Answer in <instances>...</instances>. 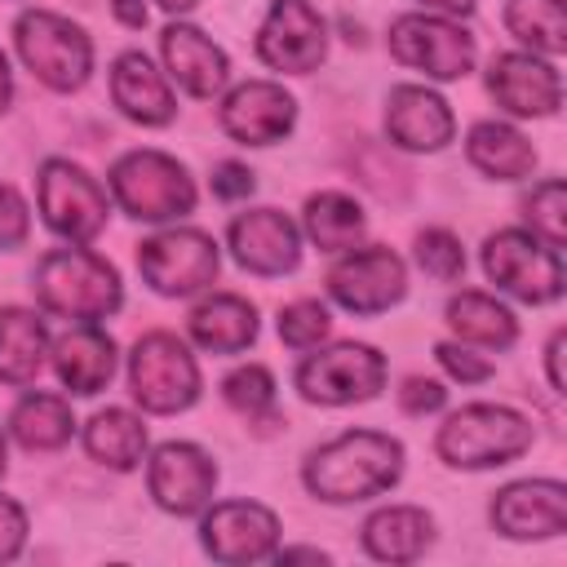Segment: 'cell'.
I'll list each match as a JSON object with an SVG mask.
<instances>
[{
    "label": "cell",
    "instance_id": "1",
    "mask_svg": "<svg viewBox=\"0 0 567 567\" xmlns=\"http://www.w3.org/2000/svg\"><path fill=\"white\" fill-rule=\"evenodd\" d=\"M399 474H403V443L381 430H346L332 443L315 447L301 470L306 487L332 505L381 496L399 483Z\"/></svg>",
    "mask_w": 567,
    "mask_h": 567
},
{
    "label": "cell",
    "instance_id": "2",
    "mask_svg": "<svg viewBox=\"0 0 567 567\" xmlns=\"http://www.w3.org/2000/svg\"><path fill=\"white\" fill-rule=\"evenodd\" d=\"M35 297L62 319L93 323L120 310V275L106 257L89 248H58L44 252L35 266Z\"/></svg>",
    "mask_w": 567,
    "mask_h": 567
},
{
    "label": "cell",
    "instance_id": "3",
    "mask_svg": "<svg viewBox=\"0 0 567 567\" xmlns=\"http://www.w3.org/2000/svg\"><path fill=\"white\" fill-rule=\"evenodd\" d=\"M434 447L456 470H492L532 447V421L501 403H470L443 421Z\"/></svg>",
    "mask_w": 567,
    "mask_h": 567
},
{
    "label": "cell",
    "instance_id": "4",
    "mask_svg": "<svg viewBox=\"0 0 567 567\" xmlns=\"http://www.w3.org/2000/svg\"><path fill=\"white\" fill-rule=\"evenodd\" d=\"M111 190L120 208L137 221H168L195 208L190 173L164 151H128L111 168Z\"/></svg>",
    "mask_w": 567,
    "mask_h": 567
},
{
    "label": "cell",
    "instance_id": "5",
    "mask_svg": "<svg viewBox=\"0 0 567 567\" xmlns=\"http://www.w3.org/2000/svg\"><path fill=\"white\" fill-rule=\"evenodd\" d=\"M13 40H18V53L31 66V75L40 84L58 89V93L80 89L89 80V71H93L89 35L71 18H58L49 9H27L13 22Z\"/></svg>",
    "mask_w": 567,
    "mask_h": 567
},
{
    "label": "cell",
    "instance_id": "6",
    "mask_svg": "<svg viewBox=\"0 0 567 567\" xmlns=\"http://www.w3.org/2000/svg\"><path fill=\"white\" fill-rule=\"evenodd\" d=\"M483 270L496 288L527 306H549L563 297V261L558 248L540 244L527 230H496L483 244Z\"/></svg>",
    "mask_w": 567,
    "mask_h": 567
},
{
    "label": "cell",
    "instance_id": "7",
    "mask_svg": "<svg viewBox=\"0 0 567 567\" xmlns=\"http://www.w3.org/2000/svg\"><path fill=\"white\" fill-rule=\"evenodd\" d=\"M128 385L146 412H182L199 399L195 354L173 332H151L128 354Z\"/></svg>",
    "mask_w": 567,
    "mask_h": 567
},
{
    "label": "cell",
    "instance_id": "8",
    "mask_svg": "<svg viewBox=\"0 0 567 567\" xmlns=\"http://www.w3.org/2000/svg\"><path fill=\"white\" fill-rule=\"evenodd\" d=\"M217 244L204 230H164L137 244L142 279L164 297H190L217 279Z\"/></svg>",
    "mask_w": 567,
    "mask_h": 567
},
{
    "label": "cell",
    "instance_id": "9",
    "mask_svg": "<svg viewBox=\"0 0 567 567\" xmlns=\"http://www.w3.org/2000/svg\"><path fill=\"white\" fill-rule=\"evenodd\" d=\"M40 213H44L53 235H62L71 244H89L106 226L111 204H106V190L97 186V177H89L80 164L44 159V168H40Z\"/></svg>",
    "mask_w": 567,
    "mask_h": 567
},
{
    "label": "cell",
    "instance_id": "10",
    "mask_svg": "<svg viewBox=\"0 0 567 567\" xmlns=\"http://www.w3.org/2000/svg\"><path fill=\"white\" fill-rule=\"evenodd\" d=\"M385 385V359L363 341H341L332 350L310 354L297 368V390L310 403H363Z\"/></svg>",
    "mask_w": 567,
    "mask_h": 567
},
{
    "label": "cell",
    "instance_id": "11",
    "mask_svg": "<svg viewBox=\"0 0 567 567\" xmlns=\"http://www.w3.org/2000/svg\"><path fill=\"white\" fill-rule=\"evenodd\" d=\"M390 53L434 80H461L474 66V35L434 13H403L390 22Z\"/></svg>",
    "mask_w": 567,
    "mask_h": 567
},
{
    "label": "cell",
    "instance_id": "12",
    "mask_svg": "<svg viewBox=\"0 0 567 567\" xmlns=\"http://www.w3.org/2000/svg\"><path fill=\"white\" fill-rule=\"evenodd\" d=\"M328 292L350 315H381L408 292V270L390 248H359L328 270Z\"/></svg>",
    "mask_w": 567,
    "mask_h": 567
},
{
    "label": "cell",
    "instance_id": "13",
    "mask_svg": "<svg viewBox=\"0 0 567 567\" xmlns=\"http://www.w3.org/2000/svg\"><path fill=\"white\" fill-rule=\"evenodd\" d=\"M328 53V27L306 0H275L261 31H257V58L275 71L306 75Z\"/></svg>",
    "mask_w": 567,
    "mask_h": 567
},
{
    "label": "cell",
    "instance_id": "14",
    "mask_svg": "<svg viewBox=\"0 0 567 567\" xmlns=\"http://www.w3.org/2000/svg\"><path fill=\"white\" fill-rule=\"evenodd\" d=\"M146 487L155 496L159 509L186 518V514H199L208 501H213V487H217V465L204 447L195 443H164L155 447L151 456V470H146Z\"/></svg>",
    "mask_w": 567,
    "mask_h": 567
},
{
    "label": "cell",
    "instance_id": "15",
    "mask_svg": "<svg viewBox=\"0 0 567 567\" xmlns=\"http://www.w3.org/2000/svg\"><path fill=\"white\" fill-rule=\"evenodd\" d=\"M199 540L217 563H257L275 554L279 518L257 501H221L204 514Z\"/></svg>",
    "mask_w": 567,
    "mask_h": 567
},
{
    "label": "cell",
    "instance_id": "16",
    "mask_svg": "<svg viewBox=\"0 0 567 567\" xmlns=\"http://www.w3.org/2000/svg\"><path fill=\"white\" fill-rule=\"evenodd\" d=\"M492 523L509 540H545L567 527V487L554 478H523L496 492Z\"/></svg>",
    "mask_w": 567,
    "mask_h": 567
},
{
    "label": "cell",
    "instance_id": "17",
    "mask_svg": "<svg viewBox=\"0 0 567 567\" xmlns=\"http://www.w3.org/2000/svg\"><path fill=\"white\" fill-rule=\"evenodd\" d=\"M292 124H297V102L270 80H248V84L230 89L221 102V128L244 146L284 142L292 133Z\"/></svg>",
    "mask_w": 567,
    "mask_h": 567
},
{
    "label": "cell",
    "instance_id": "18",
    "mask_svg": "<svg viewBox=\"0 0 567 567\" xmlns=\"http://www.w3.org/2000/svg\"><path fill=\"white\" fill-rule=\"evenodd\" d=\"M230 248L235 261L252 275H288L301 261L297 226L279 208H248L230 221Z\"/></svg>",
    "mask_w": 567,
    "mask_h": 567
},
{
    "label": "cell",
    "instance_id": "19",
    "mask_svg": "<svg viewBox=\"0 0 567 567\" xmlns=\"http://www.w3.org/2000/svg\"><path fill=\"white\" fill-rule=\"evenodd\" d=\"M492 97L514 115H554L563 102V80L549 62L532 53H501L487 66Z\"/></svg>",
    "mask_w": 567,
    "mask_h": 567
},
{
    "label": "cell",
    "instance_id": "20",
    "mask_svg": "<svg viewBox=\"0 0 567 567\" xmlns=\"http://www.w3.org/2000/svg\"><path fill=\"white\" fill-rule=\"evenodd\" d=\"M452 111L439 93L421 89V84H399L390 89V106H385V133L394 146L403 151H439L452 142Z\"/></svg>",
    "mask_w": 567,
    "mask_h": 567
},
{
    "label": "cell",
    "instance_id": "21",
    "mask_svg": "<svg viewBox=\"0 0 567 567\" xmlns=\"http://www.w3.org/2000/svg\"><path fill=\"white\" fill-rule=\"evenodd\" d=\"M159 53H164L168 75H173L190 97H213V93H221L226 80H230V62H226V53H221L199 27H186V22L164 27V35H159Z\"/></svg>",
    "mask_w": 567,
    "mask_h": 567
},
{
    "label": "cell",
    "instance_id": "22",
    "mask_svg": "<svg viewBox=\"0 0 567 567\" xmlns=\"http://www.w3.org/2000/svg\"><path fill=\"white\" fill-rule=\"evenodd\" d=\"M111 97H115V106L128 115V120H137V124H168L173 120V111H177V102H173V89L164 84V75L146 62V53H137V49H128V53H120L115 58V66H111Z\"/></svg>",
    "mask_w": 567,
    "mask_h": 567
},
{
    "label": "cell",
    "instance_id": "23",
    "mask_svg": "<svg viewBox=\"0 0 567 567\" xmlns=\"http://www.w3.org/2000/svg\"><path fill=\"white\" fill-rule=\"evenodd\" d=\"M53 368L71 394H97L115 372V341L93 323L71 328L53 346Z\"/></svg>",
    "mask_w": 567,
    "mask_h": 567
},
{
    "label": "cell",
    "instance_id": "24",
    "mask_svg": "<svg viewBox=\"0 0 567 567\" xmlns=\"http://www.w3.org/2000/svg\"><path fill=\"white\" fill-rule=\"evenodd\" d=\"M430 540H434V518L416 505H390L363 523V549L381 563H412L425 554Z\"/></svg>",
    "mask_w": 567,
    "mask_h": 567
},
{
    "label": "cell",
    "instance_id": "25",
    "mask_svg": "<svg viewBox=\"0 0 567 567\" xmlns=\"http://www.w3.org/2000/svg\"><path fill=\"white\" fill-rule=\"evenodd\" d=\"M190 337L213 354H239L257 341V310L235 292H217L190 310Z\"/></svg>",
    "mask_w": 567,
    "mask_h": 567
},
{
    "label": "cell",
    "instance_id": "26",
    "mask_svg": "<svg viewBox=\"0 0 567 567\" xmlns=\"http://www.w3.org/2000/svg\"><path fill=\"white\" fill-rule=\"evenodd\" d=\"M465 155L478 173L496 177V182H518L536 168V151L532 142L509 128V124H496V120H483L470 128V142H465Z\"/></svg>",
    "mask_w": 567,
    "mask_h": 567
},
{
    "label": "cell",
    "instance_id": "27",
    "mask_svg": "<svg viewBox=\"0 0 567 567\" xmlns=\"http://www.w3.org/2000/svg\"><path fill=\"white\" fill-rule=\"evenodd\" d=\"M44 354H49V328H44V319H35L31 310L4 306L0 310V381H9V385L35 381Z\"/></svg>",
    "mask_w": 567,
    "mask_h": 567
},
{
    "label": "cell",
    "instance_id": "28",
    "mask_svg": "<svg viewBox=\"0 0 567 567\" xmlns=\"http://www.w3.org/2000/svg\"><path fill=\"white\" fill-rule=\"evenodd\" d=\"M447 328L461 341H474V346H487V350H505L518 337L514 315L496 297H487V292H461V297H452L447 301Z\"/></svg>",
    "mask_w": 567,
    "mask_h": 567
},
{
    "label": "cell",
    "instance_id": "29",
    "mask_svg": "<svg viewBox=\"0 0 567 567\" xmlns=\"http://www.w3.org/2000/svg\"><path fill=\"white\" fill-rule=\"evenodd\" d=\"M9 430H13V439L27 452H53V447H62L71 439L75 416H71L66 399L44 394V390H31L27 399H18V408L9 416Z\"/></svg>",
    "mask_w": 567,
    "mask_h": 567
},
{
    "label": "cell",
    "instance_id": "30",
    "mask_svg": "<svg viewBox=\"0 0 567 567\" xmlns=\"http://www.w3.org/2000/svg\"><path fill=\"white\" fill-rule=\"evenodd\" d=\"M84 447L111 470H133L146 452V425L124 408H106L84 425Z\"/></svg>",
    "mask_w": 567,
    "mask_h": 567
},
{
    "label": "cell",
    "instance_id": "31",
    "mask_svg": "<svg viewBox=\"0 0 567 567\" xmlns=\"http://www.w3.org/2000/svg\"><path fill=\"white\" fill-rule=\"evenodd\" d=\"M363 208L341 195V190H323L306 199V235L323 248V252H346L363 239Z\"/></svg>",
    "mask_w": 567,
    "mask_h": 567
},
{
    "label": "cell",
    "instance_id": "32",
    "mask_svg": "<svg viewBox=\"0 0 567 567\" xmlns=\"http://www.w3.org/2000/svg\"><path fill=\"white\" fill-rule=\"evenodd\" d=\"M505 27L536 53L558 58L567 49L563 31V0H505Z\"/></svg>",
    "mask_w": 567,
    "mask_h": 567
},
{
    "label": "cell",
    "instance_id": "33",
    "mask_svg": "<svg viewBox=\"0 0 567 567\" xmlns=\"http://www.w3.org/2000/svg\"><path fill=\"white\" fill-rule=\"evenodd\" d=\"M527 221H532V235H540L549 248H563L567 244V186L558 177L540 182L532 195H527Z\"/></svg>",
    "mask_w": 567,
    "mask_h": 567
},
{
    "label": "cell",
    "instance_id": "34",
    "mask_svg": "<svg viewBox=\"0 0 567 567\" xmlns=\"http://www.w3.org/2000/svg\"><path fill=\"white\" fill-rule=\"evenodd\" d=\"M221 394L235 412L244 416H266L275 408V377L261 368V363H248V368H235L226 381H221Z\"/></svg>",
    "mask_w": 567,
    "mask_h": 567
},
{
    "label": "cell",
    "instance_id": "35",
    "mask_svg": "<svg viewBox=\"0 0 567 567\" xmlns=\"http://www.w3.org/2000/svg\"><path fill=\"white\" fill-rule=\"evenodd\" d=\"M332 332V319L319 301H292L279 310V337L292 346V350H310L319 346L323 337Z\"/></svg>",
    "mask_w": 567,
    "mask_h": 567
},
{
    "label": "cell",
    "instance_id": "36",
    "mask_svg": "<svg viewBox=\"0 0 567 567\" xmlns=\"http://www.w3.org/2000/svg\"><path fill=\"white\" fill-rule=\"evenodd\" d=\"M416 261H421V270L434 275V279H461V270H465L461 239H456L452 230H439V226L416 235Z\"/></svg>",
    "mask_w": 567,
    "mask_h": 567
},
{
    "label": "cell",
    "instance_id": "37",
    "mask_svg": "<svg viewBox=\"0 0 567 567\" xmlns=\"http://www.w3.org/2000/svg\"><path fill=\"white\" fill-rule=\"evenodd\" d=\"M354 173H359V182L372 190V195H381V199H399L403 190H408V168H399L381 146H359V159H354Z\"/></svg>",
    "mask_w": 567,
    "mask_h": 567
},
{
    "label": "cell",
    "instance_id": "38",
    "mask_svg": "<svg viewBox=\"0 0 567 567\" xmlns=\"http://www.w3.org/2000/svg\"><path fill=\"white\" fill-rule=\"evenodd\" d=\"M27 226H31L27 199L13 186H0V248H18L27 239Z\"/></svg>",
    "mask_w": 567,
    "mask_h": 567
},
{
    "label": "cell",
    "instance_id": "39",
    "mask_svg": "<svg viewBox=\"0 0 567 567\" xmlns=\"http://www.w3.org/2000/svg\"><path fill=\"white\" fill-rule=\"evenodd\" d=\"M399 403H403V412L425 416V412H439L447 403V390L439 381H430V377H408L403 390H399Z\"/></svg>",
    "mask_w": 567,
    "mask_h": 567
},
{
    "label": "cell",
    "instance_id": "40",
    "mask_svg": "<svg viewBox=\"0 0 567 567\" xmlns=\"http://www.w3.org/2000/svg\"><path fill=\"white\" fill-rule=\"evenodd\" d=\"M434 354H439V363H443L456 381H487V377H492V363H487V359H478V354H474V350H465V346L443 341Z\"/></svg>",
    "mask_w": 567,
    "mask_h": 567
},
{
    "label": "cell",
    "instance_id": "41",
    "mask_svg": "<svg viewBox=\"0 0 567 567\" xmlns=\"http://www.w3.org/2000/svg\"><path fill=\"white\" fill-rule=\"evenodd\" d=\"M22 540H27V514H22V505H18V501L0 496V563L18 558Z\"/></svg>",
    "mask_w": 567,
    "mask_h": 567
},
{
    "label": "cell",
    "instance_id": "42",
    "mask_svg": "<svg viewBox=\"0 0 567 567\" xmlns=\"http://www.w3.org/2000/svg\"><path fill=\"white\" fill-rule=\"evenodd\" d=\"M252 173L244 168V164H235V159H226V164H217L213 168V195L217 199H244V195H252Z\"/></svg>",
    "mask_w": 567,
    "mask_h": 567
},
{
    "label": "cell",
    "instance_id": "43",
    "mask_svg": "<svg viewBox=\"0 0 567 567\" xmlns=\"http://www.w3.org/2000/svg\"><path fill=\"white\" fill-rule=\"evenodd\" d=\"M545 359H549V385L563 394V332H554V337H549Z\"/></svg>",
    "mask_w": 567,
    "mask_h": 567
},
{
    "label": "cell",
    "instance_id": "44",
    "mask_svg": "<svg viewBox=\"0 0 567 567\" xmlns=\"http://www.w3.org/2000/svg\"><path fill=\"white\" fill-rule=\"evenodd\" d=\"M111 9L124 27H146V4L142 0H111Z\"/></svg>",
    "mask_w": 567,
    "mask_h": 567
},
{
    "label": "cell",
    "instance_id": "45",
    "mask_svg": "<svg viewBox=\"0 0 567 567\" xmlns=\"http://www.w3.org/2000/svg\"><path fill=\"white\" fill-rule=\"evenodd\" d=\"M425 9H439V13H456V18H465L470 9H474V0H421Z\"/></svg>",
    "mask_w": 567,
    "mask_h": 567
},
{
    "label": "cell",
    "instance_id": "46",
    "mask_svg": "<svg viewBox=\"0 0 567 567\" xmlns=\"http://www.w3.org/2000/svg\"><path fill=\"white\" fill-rule=\"evenodd\" d=\"M9 102H13V75H9V62L0 53V115L9 111Z\"/></svg>",
    "mask_w": 567,
    "mask_h": 567
},
{
    "label": "cell",
    "instance_id": "47",
    "mask_svg": "<svg viewBox=\"0 0 567 567\" xmlns=\"http://www.w3.org/2000/svg\"><path fill=\"white\" fill-rule=\"evenodd\" d=\"M279 558H284V563H292V558H306V563H323L328 554H319V549H284Z\"/></svg>",
    "mask_w": 567,
    "mask_h": 567
},
{
    "label": "cell",
    "instance_id": "48",
    "mask_svg": "<svg viewBox=\"0 0 567 567\" xmlns=\"http://www.w3.org/2000/svg\"><path fill=\"white\" fill-rule=\"evenodd\" d=\"M155 4H159V9H168V13H186L195 0H155Z\"/></svg>",
    "mask_w": 567,
    "mask_h": 567
},
{
    "label": "cell",
    "instance_id": "49",
    "mask_svg": "<svg viewBox=\"0 0 567 567\" xmlns=\"http://www.w3.org/2000/svg\"><path fill=\"white\" fill-rule=\"evenodd\" d=\"M0 474H4V434H0Z\"/></svg>",
    "mask_w": 567,
    "mask_h": 567
}]
</instances>
